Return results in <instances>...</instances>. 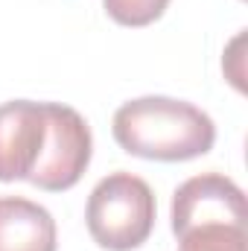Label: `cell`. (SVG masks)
<instances>
[{
	"label": "cell",
	"instance_id": "cell-1",
	"mask_svg": "<svg viewBox=\"0 0 248 251\" xmlns=\"http://www.w3.org/2000/svg\"><path fill=\"white\" fill-rule=\"evenodd\" d=\"M111 134L123 152L164 164L201 158L216 143L210 114L173 97H137L123 102L114 111Z\"/></svg>",
	"mask_w": 248,
	"mask_h": 251
},
{
	"label": "cell",
	"instance_id": "cell-2",
	"mask_svg": "<svg viewBox=\"0 0 248 251\" xmlns=\"http://www.w3.org/2000/svg\"><path fill=\"white\" fill-rule=\"evenodd\" d=\"M155 193L131 173L105 176L88 196L85 222L91 240L105 251L140 249L155 228Z\"/></svg>",
	"mask_w": 248,
	"mask_h": 251
},
{
	"label": "cell",
	"instance_id": "cell-3",
	"mask_svg": "<svg viewBox=\"0 0 248 251\" xmlns=\"http://www.w3.org/2000/svg\"><path fill=\"white\" fill-rule=\"evenodd\" d=\"M44 117H47V137L41 158L29 176V184L47 193H64L79 184V178L91 164L94 152L91 126L76 108L62 102H44Z\"/></svg>",
	"mask_w": 248,
	"mask_h": 251
},
{
	"label": "cell",
	"instance_id": "cell-4",
	"mask_svg": "<svg viewBox=\"0 0 248 251\" xmlns=\"http://www.w3.org/2000/svg\"><path fill=\"white\" fill-rule=\"evenodd\" d=\"M246 193L222 173L193 176L173 193L170 225L175 237L207 225H246Z\"/></svg>",
	"mask_w": 248,
	"mask_h": 251
},
{
	"label": "cell",
	"instance_id": "cell-5",
	"mask_svg": "<svg viewBox=\"0 0 248 251\" xmlns=\"http://www.w3.org/2000/svg\"><path fill=\"white\" fill-rule=\"evenodd\" d=\"M47 137L44 102L12 100L0 105V181H29Z\"/></svg>",
	"mask_w": 248,
	"mask_h": 251
},
{
	"label": "cell",
	"instance_id": "cell-6",
	"mask_svg": "<svg viewBox=\"0 0 248 251\" xmlns=\"http://www.w3.org/2000/svg\"><path fill=\"white\" fill-rule=\"evenodd\" d=\"M56 219L38 201L0 196V251H56Z\"/></svg>",
	"mask_w": 248,
	"mask_h": 251
},
{
	"label": "cell",
	"instance_id": "cell-7",
	"mask_svg": "<svg viewBox=\"0 0 248 251\" xmlns=\"http://www.w3.org/2000/svg\"><path fill=\"white\" fill-rule=\"evenodd\" d=\"M102 6L114 24L137 29V26L155 24L167 12L170 0H102Z\"/></svg>",
	"mask_w": 248,
	"mask_h": 251
}]
</instances>
